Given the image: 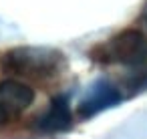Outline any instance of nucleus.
Instances as JSON below:
<instances>
[{
	"label": "nucleus",
	"mask_w": 147,
	"mask_h": 139,
	"mask_svg": "<svg viewBox=\"0 0 147 139\" xmlns=\"http://www.w3.org/2000/svg\"><path fill=\"white\" fill-rule=\"evenodd\" d=\"M95 59L105 65L123 67L133 89L147 85V38L139 30H123L95 51Z\"/></svg>",
	"instance_id": "nucleus-1"
},
{
	"label": "nucleus",
	"mask_w": 147,
	"mask_h": 139,
	"mask_svg": "<svg viewBox=\"0 0 147 139\" xmlns=\"http://www.w3.org/2000/svg\"><path fill=\"white\" fill-rule=\"evenodd\" d=\"M8 65L24 75H47L53 73L59 63L61 55L49 49H18L8 55Z\"/></svg>",
	"instance_id": "nucleus-2"
},
{
	"label": "nucleus",
	"mask_w": 147,
	"mask_h": 139,
	"mask_svg": "<svg viewBox=\"0 0 147 139\" xmlns=\"http://www.w3.org/2000/svg\"><path fill=\"white\" fill-rule=\"evenodd\" d=\"M32 101H34V91L28 85L14 79L0 83V109L4 111L6 117L22 113L24 109L30 107Z\"/></svg>",
	"instance_id": "nucleus-3"
},
{
	"label": "nucleus",
	"mask_w": 147,
	"mask_h": 139,
	"mask_svg": "<svg viewBox=\"0 0 147 139\" xmlns=\"http://www.w3.org/2000/svg\"><path fill=\"white\" fill-rule=\"evenodd\" d=\"M119 101H121L119 89L115 85L107 83V81H99L89 89V93L81 101V113L83 115H95L103 109H109V107L117 105Z\"/></svg>",
	"instance_id": "nucleus-4"
},
{
	"label": "nucleus",
	"mask_w": 147,
	"mask_h": 139,
	"mask_svg": "<svg viewBox=\"0 0 147 139\" xmlns=\"http://www.w3.org/2000/svg\"><path fill=\"white\" fill-rule=\"evenodd\" d=\"M71 125V109L65 97H57L53 99L51 107L47 109V113L38 119V127L42 131L55 133V131H63Z\"/></svg>",
	"instance_id": "nucleus-5"
},
{
	"label": "nucleus",
	"mask_w": 147,
	"mask_h": 139,
	"mask_svg": "<svg viewBox=\"0 0 147 139\" xmlns=\"http://www.w3.org/2000/svg\"><path fill=\"white\" fill-rule=\"evenodd\" d=\"M6 119H8V117L4 115V111H2V109H0V125H2V123H4Z\"/></svg>",
	"instance_id": "nucleus-6"
},
{
	"label": "nucleus",
	"mask_w": 147,
	"mask_h": 139,
	"mask_svg": "<svg viewBox=\"0 0 147 139\" xmlns=\"http://www.w3.org/2000/svg\"><path fill=\"white\" fill-rule=\"evenodd\" d=\"M145 18H147V14H145Z\"/></svg>",
	"instance_id": "nucleus-7"
}]
</instances>
